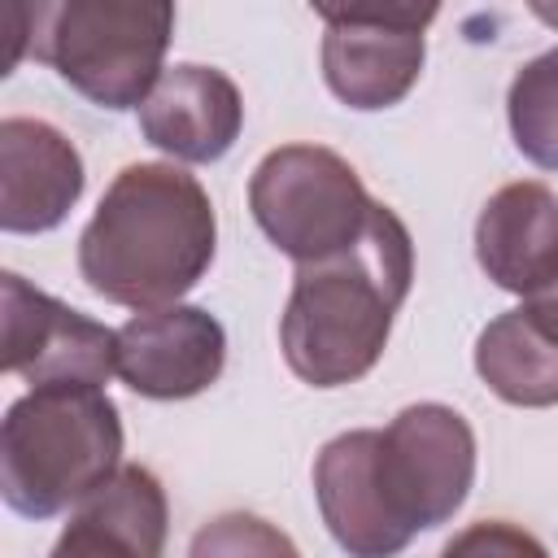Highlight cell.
Listing matches in <instances>:
<instances>
[{
    "instance_id": "cell-1",
    "label": "cell",
    "mask_w": 558,
    "mask_h": 558,
    "mask_svg": "<svg viewBox=\"0 0 558 558\" xmlns=\"http://www.w3.org/2000/svg\"><path fill=\"white\" fill-rule=\"evenodd\" d=\"M218 218L196 174L174 161H135L113 174L78 235V275L109 305L135 314L187 296L214 266Z\"/></svg>"
},
{
    "instance_id": "cell-2",
    "label": "cell",
    "mask_w": 558,
    "mask_h": 558,
    "mask_svg": "<svg viewBox=\"0 0 558 558\" xmlns=\"http://www.w3.org/2000/svg\"><path fill=\"white\" fill-rule=\"evenodd\" d=\"M410 279L414 240L388 205H375L353 248L314 266H296L279 318L288 371L310 388H344L362 379L388 349Z\"/></svg>"
},
{
    "instance_id": "cell-3",
    "label": "cell",
    "mask_w": 558,
    "mask_h": 558,
    "mask_svg": "<svg viewBox=\"0 0 558 558\" xmlns=\"http://www.w3.org/2000/svg\"><path fill=\"white\" fill-rule=\"evenodd\" d=\"M122 466V414L105 388H26L0 423V493L22 519H57Z\"/></svg>"
},
{
    "instance_id": "cell-4",
    "label": "cell",
    "mask_w": 558,
    "mask_h": 558,
    "mask_svg": "<svg viewBox=\"0 0 558 558\" xmlns=\"http://www.w3.org/2000/svg\"><path fill=\"white\" fill-rule=\"evenodd\" d=\"M174 4L166 0H52L31 9V52L100 109H140L166 74Z\"/></svg>"
},
{
    "instance_id": "cell-5",
    "label": "cell",
    "mask_w": 558,
    "mask_h": 558,
    "mask_svg": "<svg viewBox=\"0 0 558 558\" xmlns=\"http://www.w3.org/2000/svg\"><path fill=\"white\" fill-rule=\"evenodd\" d=\"M375 205L357 170L323 144L270 148L248 179V209L262 235L296 266L353 248Z\"/></svg>"
},
{
    "instance_id": "cell-6",
    "label": "cell",
    "mask_w": 558,
    "mask_h": 558,
    "mask_svg": "<svg viewBox=\"0 0 558 558\" xmlns=\"http://www.w3.org/2000/svg\"><path fill=\"white\" fill-rule=\"evenodd\" d=\"M375 471L388 514L405 536H418L462 510L475 484V432L453 405H405L379 432Z\"/></svg>"
},
{
    "instance_id": "cell-7",
    "label": "cell",
    "mask_w": 558,
    "mask_h": 558,
    "mask_svg": "<svg viewBox=\"0 0 558 558\" xmlns=\"http://www.w3.org/2000/svg\"><path fill=\"white\" fill-rule=\"evenodd\" d=\"M323 17V78L336 100L357 113L392 109L410 96L427 57V22L436 9H314Z\"/></svg>"
},
{
    "instance_id": "cell-8",
    "label": "cell",
    "mask_w": 558,
    "mask_h": 558,
    "mask_svg": "<svg viewBox=\"0 0 558 558\" xmlns=\"http://www.w3.org/2000/svg\"><path fill=\"white\" fill-rule=\"evenodd\" d=\"M0 310H4L0 362L9 375H22L31 388H48V384L105 388V379L118 375V331L39 292L17 270L0 275Z\"/></svg>"
},
{
    "instance_id": "cell-9",
    "label": "cell",
    "mask_w": 558,
    "mask_h": 558,
    "mask_svg": "<svg viewBox=\"0 0 558 558\" xmlns=\"http://www.w3.org/2000/svg\"><path fill=\"white\" fill-rule=\"evenodd\" d=\"M222 366L227 331L201 305L144 310L118 327V379L148 401H187L218 384Z\"/></svg>"
},
{
    "instance_id": "cell-10",
    "label": "cell",
    "mask_w": 558,
    "mask_h": 558,
    "mask_svg": "<svg viewBox=\"0 0 558 558\" xmlns=\"http://www.w3.org/2000/svg\"><path fill=\"white\" fill-rule=\"evenodd\" d=\"M83 157L44 118L0 122V227L9 235H44L65 222L83 196Z\"/></svg>"
},
{
    "instance_id": "cell-11",
    "label": "cell",
    "mask_w": 558,
    "mask_h": 558,
    "mask_svg": "<svg viewBox=\"0 0 558 558\" xmlns=\"http://www.w3.org/2000/svg\"><path fill=\"white\" fill-rule=\"evenodd\" d=\"M244 131V96L214 65H170L140 105V135L174 161L209 166L231 153Z\"/></svg>"
},
{
    "instance_id": "cell-12",
    "label": "cell",
    "mask_w": 558,
    "mask_h": 558,
    "mask_svg": "<svg viewBox=\"0 0 558 558\" xmlns=\"http://www.w3.org/2000/svg\"><path fill=\"white\" fill-rule=\"evenodd\" d=\"M379 432L357 427L331 436L314 458V497L331 541L349 558H397L414 536L388 514L379 471H375Z\"/></svg>"
},
{
    "instance_id": "cell-13",
    "label": "cell",
    "mask_w": 558,
    "mask_h": 558,
    "mask_svg": "<svg viewBox=\"0 0 558 558\" xmlns=\"http://www.w3.org/2000/svg\"><path fill=\"white\" fill-rule=\"evenodd\" d=\"M475 262L501 292H545L558 279V196L536 179L497 187L475 218Z\"/></svg>"
},
{
    "instance_id": "cell-14",
    "label": "cell",
    "mask_w": 558,
    "mask_h": 558,
    "mask_svg": "<svg viewBox=\"0 0 558 558\" xmlns=\"http://www.w3.org/2000/svg\"><path fill=\"white\" fill-rule=\"evenodd\" d=\"M170 527L166 488L148 466L122 462L92 497H83L48 558H161Z\"/></svg>"
},
{
    "instance_id": "cell-15",
    "label": "cell",
    "mask_w": 558,
    "mask_h": 558,
    "mask_svg": "<svg viewBox=\"0 0 558 558\" xmlns=\"http://www.w3.org/2000/svg\"><path fill=\"white\" fill-rule=\"evenodd\" d=\"M475 375L506 405H558V340L527 305H514L475 336Z\"/></svg>"
},
{
    "instance_id": "cell-16",
    "label": "cell",
    "mask_w": 558,
    "mask_h": 558,
    "mask_svg": "<svg viewBox=\"0 0 558 558\" xmlns=\"http://www.w3.org/2000/svg\"><path fill=\"white\" fill-rule=\"evenodd\" d=\"M506 122L514 148L532 166L558 170V48H545L514 70L506 92Z\"/></svg>"
},
{
    "instance_id": "cell-17",
    "label": "cell",
    "mask_w": 558,
    "mask_h": 558,
    "mask_svg": "<svg viewBox=\"0 0 558 558\" xmlns=\"http://www.w3.org/2000/svg\"><path fill=\"white\" fill-rule=\"evenodd\" d=\"M187 558H301V549L270 519L248 510H227L192 532Z\"/></svg>"
},
{
    "instance_id": "cell-18",
    "label": "cell",
    "mask_w": 558,
    "mask_h": 558,
    "mask_svg": "<svg viewBox=\"0 0 558 558\" xmlns=\"http://www.w3.org/2000/svg\"><path fill=\"white\" fill-rule=\"evenodd\" d=\"M440 558H549V549L519 523L484 519L462 532H453L440 549Z\"/></svg>"
},
{
    "instance_id": "cell-19",
    "label": "cell",
    "mask_w": 558,
    "mask_h": 558,
    "mask_svg": "<svg viewBox=\"0 0 558 558\" xmlns=\"http://www.w3.org/2000/svg\"><path fill=\"white\" fill-rule=\"evenodd\" d=\"M523 305H527V310L541 318V327H545V331L558 340V279H554L545 292H536L532 301H523Z\"/></svg>"
}]
</instances>
